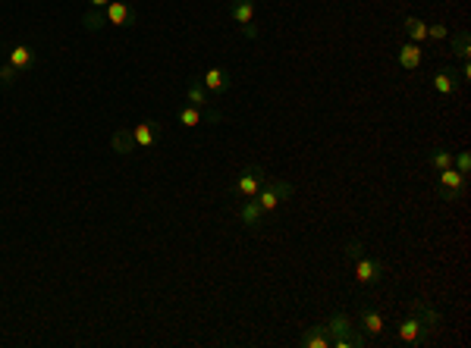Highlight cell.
<instances>
[{"mask_svg":"<svg viewBox=\"0 0 471 348\" xmlns=\"http://www.w3.org/2000/svg\"><path fill=\"white\" fill-rule=\"evenodd\" d=\"M293 195H295V185L286 182V179H277V182H264V188L255 195V201L261 204L264 213H271V210H277V204H283V201L293 198Z\"/></svg>","mask_w":471,"mask_h":348,"instance_id":"6da1fadb","label":"cell"},{"mask_svg":"<svg viewBox=\"0 0 471 348\" xmlns=\"http://www.w3.org/2000/svg\"><path fill=\"white\" fill-rule=\"evenodd\" d=\"M264 182H267L264 166L251 164V166H245V170L239 173V179L233 182V192H236V195H242V198H255V195L261 192V188H264Z\"/></svg>","mask_w":471,"mask_h":348,"instance_id":"7a4b0ae2","label":"cell"},{"mask_svg":"<svg viewBox=\"0 0 471 348\" xmlns=\"http://www.w3.org/2000/svg\"><path fill=\"white\" fill-rule=\"evenodd\" d=\"M440 188H443V201H462L465 192H468V176L446 166V170H440Z\"/></svg>","mask_w":471,"mask_h":348,"instance_id":"3957f363","label":"cell"},{"mask_svg":"<svg viewBox=\"0 0 471 348\" xmlns=\"http://www.w3.org/2000/svg\"><path fill=\"white\" fill-rule=\"evenodd\" d=\"M104 19H107V25H120V29H132L138 22V13L132 3H126V0H110L107 7H104Z\"/></svg>","mask_w":471,"mask_h":348,"instance_id":"277c9868","label":"cell"},{"mask_svg":"<svg viewBox=\"0 0 471 348\" xmlns=\"http://www.w3.org/2000/svg\"><path fill=\"white\" fill-rule=\"evenodd\" d=\"M355 279L362 285H377L380 279H384V263L377 261V257H358L355 261Z\"/></svg>","mask_w":471,"mask_h":348,"instance_id":"5b68a950","label":"cell"},{"mask_svg":"<svg viewBox=\"0 0 471 348\" xmlns=\"http://www.w3.org/2000/svg\"><path fill=\"white\" fill-rule=\"evenodd\" d=\"M412 317L421 323V329H437L440 327V311H437L430 301H424V298H412Z\"/></svg>","mask_w":471,"mask_h":348,"instance_id":"8992f818","label":"cell"},{"mask_svg":"<svg viewBox=\"0 0 471 348\" xmlns=\"http://www.w3.org/2000/svg\"><path fill=\"white\" fill-rule=\"evenodd\" d=\"M132 138H136V148H154L157 138H160V122L157 120H145L132 129Z\"/></svg>","mask_w":471,"mask_h":348,"instance_id":"52a82bcc","label":"cell"},{"mask_svg":"<svg viewBox=\"0 0 471 348\" xmlns=\"http://www.w3.org/2000/svg\"><path fill=\"white\" fill-rule=\"evenodd\" d=\"M239 220H242L245 229H261L264 226V210H261V204L255 198H245L239 204Z\"/></svg>","mask_w":471,"mask_h":348,"instance_id":"ba28073f","label":"cell"},{"mask_svg":"<svg viewBox=\"0 0 471 348\" xmlns=\"http://www.w3.org/2000/svg\"><path fill=\"white\" fill-rule=\"evenodd\" d=\"M35 60H38V54L29 44H16V47L7 50V63H13L19 72H29L32 66H35Z\"/></svg>","mask_w":471,"mask_h":348,"instance_id":"9c48e42d","label":"cell"},{"mask_svg":"<svg viewBox=\"0 0 471 348\" xmlns=\"http://www.w3.org/2000/svg\"><path fill=\"white\" fill-rule=\"evenodd\" d=\"M434 88L443 94V98L456 94V88H459V72L450 69V66H440V69L434 72Z\"/></svg>","mask_w":471,"mask_h":348,"instance_id":"30bf717a","label":"cell"},{"mask_svg":"<svg viewBox=\"0 0 471 348\" xmlns=\"http://www.w3.org/2000/svg\"><path fill=\"white\" fill-rule=\"evenodd\" d=\"M186 104L198 107V110H207V107H211V91L205 88V82H201V78H192V82H189V88H186Z\"/></svg>","mask_w":471,"mask_h":348,"instance_id":"8fae6325","label":"cell"},{"mask_svg":"<svg viewBox=\"0 0 471 348\" xmlns=\"http://www.w3.org/2000/svg\"><path fill=\"white\" fill-rule=\"evenodd\" d=\"M201 82H205V88L207 91H214V94H220V91H227L229 88V72L227 69H220V66H214V69H207L205 76H201Z\"/></svg>","mask_w":471,"mask_h":348,"instance_id":"7c38bea8","label":"cell"},{"mask_svg":"<svg viewBox=\"0 0 471 348\" xmlns=\"http://www.w3.org/2000/svg\"><path fill=\"white\" fill-rule=\"evenodd\" d=\"M396 63L402 66V69H418V66H421V47H418V44H402L399 47V54H396Z\"/></svg>","mask_w":471,"mask_h":348,"instance_id":"4fadbf2b","label":"cell"},{"mask_svg":"<svg viewBox=\"0 0 471 348\" xmlns=\"http://www.w3.org/2000/svg\"><path fill=\"white\" fill-rule=\"evenodd\" d=\"M324 329H327L330 342H333V339H339V336H349L355 327H352V317H346V314H333V317L324 323Z\"/></svg>","mask_w":471,"mask_h":348,"instance_id":"5bb4252c","label":"cell"},{"mask_svg":"<svg viewBox=\"0 0 471 348\" xmlns=\"http://www.w3.org/2000/svg\"><path fill=\"white\" fill-rule=\"evenodd\" d=\"M229 16H233L239 25H251V16H255V0H229Z\"/></svg>","mask_w":471,"mask_h":348,"instance_id":"9a60e30c","label":"cell"},{"mask_svg":"<svg viewBox=\"0 0 471 348\" xmlns=\"http://www.w3.org/2000/svg\"><path fill=\"white\" fill-rule=\"evenodd\" d=\"M302 345L305 348H330V336L324 327H308L302 333Z\"/></svg>","mask_w":471,"mask_h":348,"instance_id":"2e32d148","label":"cell"},{"mask_svg":"<svg viewBox=\"0 0 471 348\" xmlns=\"http://www.w3.org/2000/svg\"><path fill=\"white\" fill-rule=\"evenodd\" d=\"M110 148H114L116 154H132V151H136L132 129H120V132H114V138H110Z\"/></svg>","mask_w":471,"mask_h":348,"instance_id":"e0dca14e","label":"cell"},{"mask_svg":"<svg viewBox=\"0 0 471 348\" xmlns=\"http://www.w3.org/2000/svg\"><path fill=\"white\" fill-rule=\"evenodd\" d=\"M358 320H362V327L364 333H371V336H380L384 333V317H380L374 307H364L362 314H358Z\"/></svg>","mask_w":471,"mask_h":348,"instance_id":"ac0fdd59","label":"cell"},{"mask_svg":"<svg viewBox=\"0 0 471 348\" xmlns=\"http://www.w3.org/2000/svg\"><path fill=\"white\" fill-rule=\"evenodd\" d=\"M418 336H421V323L415 317H408V320H402V327L396 329V339L399 342H406V345H412V342H418Z\"/></svg>","mask_w":471,"mask_h":348,"instance_id":"d6986e66","label":"cell"},{"mask_svg":"<svg viewBox=\"0 0 471 348\" xmlns=\"http://www.w3.org/2000/svg\"><path fill=\"white\" fill-rule=\"evenodd\" d=\"M402 29L408 32L412 41H428V22L415 19V16H406V19H402Z\"/></svg>","mask_w":471,"mask_h":348,"instance_id":"ffe728a7","label":"cell"},{"mask_svg":"<svg viewBox=\"0 0 471 348\" xmlns=\"http://www.w3.org/2000/svg\"><path fill=\"white\" fill-rule=\"evenodd\" d=\"M179 122L186 129H195V126H201L205 122V110H198V107H192V104H186L182 110H179Z\"/></svg>","mask_w":471,"mask_h":348,"instance_id":"44dd1931","label":"cell"},{"mask_svg":"<svg viewBox=\"0 0 471 348\" xmlns=\"http://www.w3.org/2000/svg\"><path fill=\"white\" fill-rule=\"evenodd\" d=\"M428 166H434L437 173L446 170V166H452V151H446V148H434V151L428 154Z\"/></svg>","mask_w":471,"mask_h":348,"instance_id":"7402d4cb","label":"cell"},{"mask_svg":"<svg viewBox=\"0 0 471 348\" xmlns=\"http://www.w3.org/2000/svg\"><path fill=\"white\" fill-rule=\"evenodd\" d=\"M452 54H456L459 60H471V38H468V32H456V35H452Z\"/></svg>","mask_w":471,"mask_h":348,"instance_id":"603a6c76","label":"cell"},{"mask_svg":"<svg viewBox=\"0 0 471 348\" xmlns=\"http://www.w3.org/2000/svg\"><path fill=\"white\" fill-rule=\"evenodd\" d=\"M82 25H85L88 32H98L101 25H107V19H104V10H88V13L82 16Z\"/></svg>","mask_w":471,"mask_h":348,"instance_id":"cb8c5ba5","label":"cell"},{"mask_svg":"<svg viewBox=\"0 0 471 348\" xmlns=\"http://www.w3.org/2000/svg\"><path fill=\"white\" fill-rule=\"evenodd\" d=\"M330 345H336V348H362L364 345V336L358 333V329H352L349 336H339V339H333Z\"/></svg>","mask_w":471,"mask_h":348,"instance_id":"d4e9b609","label":"cell"},{"mask_svg":"<svg viewBox=\"0 0 471 348\" xmlns=\"http://www.w3.org/2000/svg\"><path fill=\"white\" fill-rule=\"evenodd\" d=\"M19 76H22V72L16 69L13 63H3V66H0V85H3V88H10V85H13V82H16V78H19Z\"/></svg>","mask_w":471,"mask_h":348,"instance_id":"484cf974","label":"cell"},{"mask_svg":"<svg viewBox=\"0 0 471 348\" xmlns=\"http://www.w3.org/2000/svg\"><path fill=\"white\" fill-rule=\"evenodd\" d=\"M452 164H456V170L465 173V176L471 173V157H468V151H459V154H452Z\"/></svg>","mask_w":471,"mask_h":348,"instance_id":"4316f807","label":"cell"},{"mask_svg":"<svg viewBox=\"0 0 471 348\" xmlns=\"http://www.w3.org/2000/svg\"><path fill=\"white\" fill-rule=\"evenodd\" d=\"M362 254H364V245L358 242V239H352V242L346 245V261H349V263H355Z\"/></svg>","mask_w":471,"mask_h":348,"instance_id":"83f0119b","label":"cell"},{"mask_svg":"<svg viewBox=\"0 0 471 348\" xmlns=\"http://www.w3.org/2000/svg\"><path fill=\"white\" fill-rule=\"evenodd\" d=\"M428 38L430 41H443V38H450V29L443 22H434V25H428Z\"/></svg>","mask_w":471,"mask_h":348,"instance_id":"f1b7e54d","label":"cell"},{"mask_svg":"<svg viewBox=\"0 0 471 348\" xmlns=\"http://www.w3.org/2000/svg\"><path fill=\"white\" fill-rule=\"evenodd\" d=\"M205 122H223V113H220V110H211V107H207V110H205Z\"/></svg>","mask_w":471,"mask_h":348,"instance_id":"f546056e","label":"cell"},{"mask_svg":"<svg viewBox=\"0 0 471 348\" xmlns=\"http://www.w3.org/2000/svg\"><path fill=\"white\" fill-rule=\"evenodd\" d=\"M471 78V63L465 60V66H462V72H459V82H468Z\"/></svg>","mask_w":471,"mask_h":348,"instance_id":"4dcf8cb0","label":"cell"},{"mask_svg":"<svg viewBox=\"0 0 471 348\" xmlns=\"http://www.w3.org/2000/svg\"><path fill=\"white\" fill-rule=\"evenodd\" d=\"M242 35L245 38H258V29H255V25H242Z\"/></svg>","mask_w":471,"mask_h":348,"instance_id":"1f68e13d","label":"cell"},{"mask_svg":"<svg viewBox=\"0 0 471 348\" xmlns=\"http://www.w3.org/2000/svg\"><path fill=\"white\" fill-rule=\"evenodd\" d=\"M88 3H92V10H104L110 0H88Z\"/></svg>","mask_w":471,"mask_h":348,"instance_id":"d6a6232c","label":"cell"}]
</instances>
